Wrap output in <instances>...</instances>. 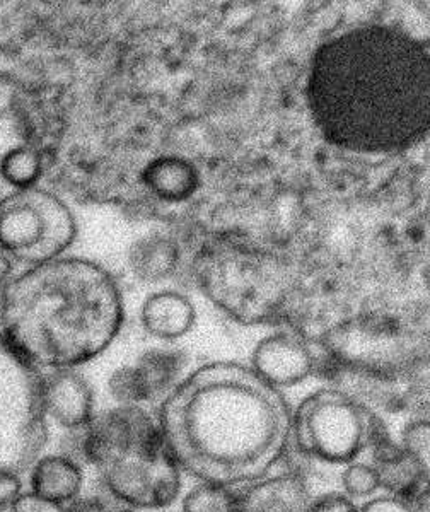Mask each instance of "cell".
Returning <instances> with one entry per match:
<instances>
[{"label":"cell","instance_id":"obj_11","mask_svg":"<svg viewBox=\"0 0 430 512\" xmlns=\"http://www.w3.org/2000/svg\"><path fill=\"white\" fill-rule=\"evenodd\" d=\"M41 405L47 419L65 431L84 429L94 419V391L77 369L41 373Z\"/></svg>","mask_w":430,"mask_h":512},{"label":"cell","instance_id":"obj_15","mask_svg":"<svg viewBox=\"0 0 430 512\" xmlns=\"http://www.w3.org/2000/svg\"><path fill=\"white\" fill-rule=\"evenodd\" d=\"M140 181L151 197L164 204H183L200 187L195 164L178 154H164L147 161L140 171Z\"/></svg>","mask_w":430,"mask_h":512},{"label":"cell","instance_id":"obj_14","mask_svg":"<svg viewBox=\"0 0 430 512\" xmlns=\"http://www.w3.org/2000/svg\"><path fill=\"white\" fill-rule=\"evenodd\" d=\"M197 321V309L183 292H152L140 306V323L151 337L173 342L192 332Z\"/></svg>","mask_w":430,"mask_h":512},{"label":"cell","instance_id":"obj_13","mask_svg":"<svg viewBox=\"0 0 430 512\" xmlns=\"http://www.w3.org/2000/svg\"><path fill=\"white\" fill-rule=\"evenodd\" d=\"M311 501L308 482L297 473L268 475L238 489L239 512H308Z\"/></svg>","mask_w":430,"mask_h":512},{"label":"cell","instance_id":"obj_26","mask_svg":"<svg viewBox=\"0 0 430 512\" xmlns=\"http://www.w3.org/2000/svg\"><path fill=\"white\" fill-rule=\"evenodd\" d=\"M67 512H110L99 497H77L76 501L65 506Z\"/></svg>","mask_w":430,"mask_h":512},{"label":"cell","instance_id":"obj_10","mask_svg":"<svg viewBox=\"0 0 430 512\" xmlns=\"http://www.w3.org/2000/svg\"><path fill=\"white\" fill-rule=\"evenodd\" d=\"M250 369L275 390L304 383L316 371V359L299 333L280 330L263 337L251 352Z\"/></svg>","mask_w":430,"mask_h":512},{"label":"cell","instance_id":"obj_5","mask_svg":"<svg viewBox=\"0 0 430 512\" xmlns=\"http://www.w3.org/2000/svg\"><path fill=\"white\" fill-rule=\"evenodd\" d=\"M195 274L205 296L243 325L275 320L287 297V277L277 258L236 241L204 246Z\"/></svg>","mask_w":430,"mask_h":512},{"label":"cell","instance_id":"obj_21","mask_svg":"<svg viewBox=\"0 0 430 512\" xmlns=\"http://www.w3.org/2000/svg\"><path fill=\"white\" fill-rule=\"evenodd\" d=\"M401 448L430 470V424L427 417L410 420L401 434Z\"/></svg>","mask_w":430,"mask_h":512},{"label":"cell","instance_id":"obj_18","mask_svg":"<svg viewBox=\"0 0 430 512\" xmlns=\"http://www.w3.org/2000/svg\"><path fill=\"white\" fill-rule=\"evenodd\" d=\"M45 176V161L40 152L18 144L0 156V180L12 190L40 187Z\"/></svg>","mask_w":430,"mask_h":512},{"label":"cell","instance_id":"obj_4","mask_svg":"<svg viewBox=\"0 0 430 512\" xmlns=\"http://www.w3.org/2000/svg\"><path fill=\"white\" fill-rule=\"evenodd\" d=\"M62 451L94 466L106 492L125 507L159 511L180 497L183 472L146 408L117 405L94 415L88 427L67 431Z\"/></svg>","mask_w":430,"mask_h":512},{"label":"cell","instance_id":"obj_9","mask_svg":"<svg viewBox=\"0 0 430 512\" xmlns=\"http://www.w3.org/2000/svg\"><path fill=\"white\" fill-rule=\"evenodd\" d=\"M188 355L173 347H152L142 352L134 364H125L111 373L108 393L118 405L142 407L161 402L181 381Z\"/></svg>","mask_w":430,"mask_h":512},{"label":"cell","instance_id":"obj_6","mask_svg":"<svg viewBox=\"0 0 430 512\" xmlns=\"http://www.w3.org/2000/svg\"><path fill=\"white\" fill-rule=\"evenodd\" d=\"M388 437L383 417L349 391H314L292 412L297 451L332 465H349Z\"/></svg>","mask_w":430,"mask_h":512},{"label":"cell","instance_id":"obj_22","mask_svg":"<svg viewBox=\"0 0 430 512\" xmlns=\"http://www.w3.org/2000/svg\"><path fill=\"white\" fill-rule=\"evenodd\" d=\"M308 512H361V506L343 492H328L314 497Z\"/></svg>","mask_w":430,"mask_h":512},{"label":"cell","instance_id":"obj_23","mask_svg":"<svg viewBox=\"0 0 430 512\" xmlns=\"http://www.w3.org/2000/svg\"><path fill=\"white\" fill-rule=\"evenodd\" d=\"M23 494L21 475L11 470H0V512H9L14 501Z\"/></svg>","mask_w":430,"mask_h":512},{"label":"cell","instance_id":"obj_8","mask_svg":"<svg viewBox=\"0 0 430 512\" xmlns=\"http://www.w3.org/2000/svg\"><path fill=\"white\" fill-rule=\"evenodd\" d=\"M47 420L41 373L26 366L0 335V470H30L47 444Z\"/></svg>","mask_w":430,"mask_h":512},{"label":"cell","instance_id":"obj_27","mask_svg":"<svg viewBox=\"0 0 430 512\" xmlns=\"http://www.w3.org/2000/svg\"><path fill=\"white\" fill-rule=\"evenodd\" d=\"M110 512H142L137 511V509H134V507H120V509H115V511Z\"/></svg>","mask_w":430,"mask_h":512},{"label":"cell","instance_id":"obj_19","mask_svg":"<svg viewBox=\"0 0 430 512\" xmlns=\"http://www.w3.org/2000/svg\"><path fill=\"white\" fill-rule=\"evenodd\" d=\"M180 512H239L238 489L198 482L181 499Z\"/></svg>","mask_w":430,"mask_h":512},{"label":"cell","instance_id":"obj_25","mask_svg":"<svg viewBox=\"0 0 430 512\" xmlns=\"http://www.w3.org/2000/svg\"><path fill=\"white\" fill-rule=\"evenodd\" d=\"M361 512H415L413 507L403 499H398L395 495H383L366 502L361 506Z\"/></svg>","mask_w":430,"mask_h":512},{"label":"cell","instance_id":"obj_17","mask_svg":"<svg viewBox=\"0 0 430 512\" xmlns=\"http://www.w3.org/2000/svg\"><path fill=\"white\" fill-rule=\"evenodd\" d=\"M130 270L137 279L157 284L175 274L180 263V246L163 234H149L137 239L128 251Z\"/></svg>","mask_w":430,"mask_h":512},{"label":"cell","instance_id":"obj_16","mask_svg":"<svg viewBox=\"0 0 430 512\" xmlns=\"http://www.w3.org/2000/svg\"><path fill=\"white\" fill-rule=\"evenodd\" d=\"M84 480L82 465L62 453L40 456L30 468L31 492L62 506L81 497Z\"/></svg>","mask_w":430,"mask_h":512},{"label":"cell","instance_id":"obj_24","mask_svg":"<svg viewBox=\"0 0 430 512\" xmlns=\"http://www.w3.org/2000/svg\"><path fill=\"white\" fill-rule=\"evenodd\" d=\"M9 512H67L65 506L57 502L43 499L40 495L33 492H23L18 499L14 501Z\"/></svg>","mask_w":430,"mask_h":512},{"label":"cell","instance_id":"obj_1","mask_svg":"<svg viewBox=\"0 0 430 512\" xmlns=\"http://www.w3.org/2000/svg\"><path fill=\"white\" fill-rule=\"evenodd\" d=\"M306 96L333 146L361 154L410 149L429 132V45L391 24L343 31L314 53Z\"/></svg>","mask_w":430,"mask_h":512},{"label":"cell","instance_id":"obj_28","mask_svg":"<svg viewBox=\"0 0 430 512\" xmlns=\"http://www.w3.org/2000/svg\"><path fill=\"white\" fill-rule=\"evenodd\" d=\"M0 198H2V195H0Z\"/></svg>","mask_w":430,"mask_h":512},{"label":"cell","instance_id":"obj_12","mask_svg":"<svg viewBox=\"0 0 430 512\" xmlns=\"http://www.w3.org/2000/svg\"><path fill=\"white\" fill-rule=\"evenodd\" d=\"M371 465L378 473L379 487L403 501H413L429 490V468L415 460L391 437L371 449Z\"/></svg>","mask_w":430,"mask_h":512},{"label":"cell","instance_id":"obj_20","mask_svg":"<svg viewBox=\"0 0 430 512\" xmlns=\"http://www.w3.org/2000/svg\"><path fill=\"white\" fill-rule=\"evenodd\" d=\"M340 482H342L343 494L354 501L372 497L381 489L376 470L372 468L371 463H362V461H352L345 466Z\"/></svg>","mask_w":430,"mask_h":512},{"label":"cell","instance_id":"obj_3","mask_svg":"<svg viewBox=\"0 0 430 512\" xmlns=\"http://www.w3.org/2000/svg\"><path fill=\"white\" fill-rule=\"evenodd\" d=\"M123 321L117 280L88 258L60 256L24 268L0 291V335L38 373L93 361L110 349Z\"/></svg>","mask_w":430,"mask_h":512},{"label":"cell","instance_id":"obj_2","mask_svg":"<svg viewBox=\"0 0 430 512\" xmlns=\"http://www.w3.org/2000/svg\"><path fill=\"white\" fill-rule=\"evenodd\" d=\"M157 425L181 472L241 489L268 477L292 443V410L250 366L212 362L159 402Z\"/></svg>","mask_w":430,"mask_h":512},{"label":"cell","instance_id":"obj_7","mask_svg":"<svg viewBox=\"0 0 430 512\" xmlns=\"http://www.w3.org/2000/svg\"><path fill=\"white\" fill-rule=\"evenodd\" d=\"M76 236V217L52 190H11L0 198V250L12 265L28 268L57 260Z\"/></svg>","mask_w":430,"mask_h":512}]
</instances>
